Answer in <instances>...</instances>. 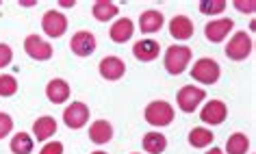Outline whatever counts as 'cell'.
Masks as SVG:
<instances>
[{
    "instance_id": "d4e9b609",
    "label": "cell",
    "mask_w": 256,
    "mask_h": 154,
    "mask_svg": "<svg viewBox=\"0 0 256 154\" xmlns=\"http://www.w3.org/2000/svg\"><path fill=\"white\" fill-rule=\"evenodd\" d=\"M226 7H228L226 0H202V2L198 4L202 16H222L224 11H226Z\"/></svg>"
},
{
    "instance_id": "5bb4252c",
    "label": "cell",
    "mask_w": 256,
    "mask_h": 154,
    "mask_svg": "<svg viewBox=\"0 0 256 154\" xmlns=\"http://www.w3.org/2000/svg\"><path fill=\"white\" fill-rule=\"evenodd\" d=\"M158 52H161V44L154 40H139L135 46H132V54L142 63H150V61L158 59Z\"/></svg>"
},
{
    "instance_id": "4dcf8cb0",
    "label": "cell",
    "mask_w": 256,
    "mask_h": 154,
    "mask_svg": "<svg viewBox=\"0 0 256 154\" xmlns=\"http://www.w3.org/2000/svg\"><path fill=\"white\" fill-rule=\"evenodd\" d=\"M59 7L61 9H74L76 7V0H59Z\"/></svg>"
},
{
    "instance_id": "7c38bea8",
    "label": "cell",
    "mask_w": 256,
    "mask_h": 154,
    "mask_svg": "<svg viewBox=\"0 0 256 154\" xmlns=\"http://www.w3.org/2000/svg\"><path fill=\"white\" fill-rule=\"evenodd\" d=\"M98 72H100V76H102L104 80L115 82V80L124 78V74H126V63L122 61L120 56H104V59L100 61V66H98Z\"/></svg>"
},
{
    "instance_id": "83f0119b",
    "label": "cell",
    "mask_w": 256,
    "mask_h": 154,
    "mask_svg": "<svg viewBox=\"0 0 256 154\" xmlns=\"http://www.w3.org/2000/svg\"><path fill=\"white\" fill-rule=\"evenodd\" d=\"M11 130H14V120H11V115L0 113V139L11 134Z\"/></svg>"
},
{
    "instance_id": "2e32d148",
    "label": "cell",
    "mask_w": 256,
    "mask_h": 154,
    "mask_svg": "<svg viewBox=\"0 0 256 154\" xmlns=\"http://www.w3.org/2000/svg\"><path fill=\"white\" fill-rule=\"evenodd\" d=\"M163 24H165V16L156 9H148L139 16V30L146 33V35L158 33V30L163 28Z\"/></svg>"
},
{
    "instance_id": "7402d4cb",
    "label": "cell",
    "mask_w": 256,
    "mask_h": 154,
    "mask_svg": "<svg viewBox=\"0 0 256 154\" xmlns=\"http://www.w3.org/2000/svg\"><path fill=\"white\" fill-rule=\"evenodd\" d=\"M213 141H215V134H213L210 128L198 126V128H194V130L189 132V146L198 148V150H200V148H208Z\"/></svg>"
},
{
    "instance_id": "8992f818",
    "label": "cell",
    "mask_w": 256,
    "mask_h": 154,
    "mask_svg": "<svg viewBox=\"0 0 256 154\" xmlns=\"http://www.w3.org/2000/svg\"><path fill=\"white\" fill-rule=\"evenodd\" d=\"M42 30L48 37H52V40H59V37H63V33L68 30V18L63 16L61 11L50 9L42 18Z\"/></svg>"
},
{
    "instance_id": "44dd1931",
    "label": "cell",
    "mask_w": 256,
    "mask_h": 154,
    "mask_svg": "<svg viewBox=\"0 0 256 154\" xmlns=\"http://www.w3.org/2000/svg\"><path fill=\"white\" fill-rule=\"evenodd\" d=\"M168 148V137L158 130H152L148 134H144V150L148 154H163Z\"/></svg>"
},
{
    "instance_id": "484cf974",
    "label": "cell",
    "mask_w": 256,
    "mask_h": 154,
    "mask_svg": "<svg viewBox=\"0 0 256 154\" xmlns=\"http://www.w3.org/2000/svg\"><path fill=\"white\" fill-rule=\"evenodd\" d=\"M18 94V80L11 74H0V98H11Z\"/></svg>"
},
{
    "instance_id": "f546056e",
    "label": "cell",
    "mask_w": 256,
    "mask_h": 154,
    "mask_svg": "<svg viewBox=\"0 0 256 154\" xmlns=\"http://www.w3.org/2000/svg\"><path fill=\"white\" fill-rule=\"evenodd\" d=\"M40 154H63V144L61 141H48Z\"/></svg>"
},
{
    "instance_id": "cb8c5ba5",
    "label": "cell",
    "mask_w": 256,
    "mask_h": 154,
    "mask_svg": "<svg viewBox=\"0 0 256 154\" xmlns=\"http://www.w3.org/2000/svg\"><path fill=\"white\" fill-rule=\"evenodd\" d=\"M9 148L14 154H30L35 148V139L28 132H18L16 137H11Z\"/></svg>"
},
{
    "instance_id": "ba28073f",
    "label": "cell",
    "mask_w": 256,
    "mask_h": 154,
    "mask_svg": "<svg viewBox=\"0 0 256 154\" xmlns=\"http://www.w3.org/2000/svg\"><path fill=\"white\" fill-rule=\"evenodd\" d=\"M96 46H98V40L92 30H78L70 40V50L76 56H92L96 52Z\"/></svg>"
},
{
    "instance_id": "ac0fdd59",
    "label": "cell",
    "mask_w": 256,
    "mask_h": 154,
    "mask_svg": "<svg viewBox=\"0 0 256 154\" xmlns=\"http://www.w3.org/2000/svg\"><path fill=\"white\" fill-rule=\"evenodd\" d=\"M113 139V126L106 120H96L89 126V141H94L96 146H104Z\"/></svg>"
},
{
    "instance_id": "4fadbf2b",
    "label": "cell",
    "mask_w": 256,
    "mask_h": 154,
    "mask_svg": "<svg viewBox=\"0 0 256 154\" xmlns=\"http://www.w3.org/2000/svg\"><path fill=\"white\" fill-rule=\"evenodd\" d=\"M132 35H135V24H132L130 18H120V20H115L111 24V30H108V37H111V42H115V44L130 42Z\"/></svg>"
},
{
    "instance_id": "5b68a950",
    "label": "cell",
    "mask_w": 256,
    "mask_h": 154,
    "mask_svg": "<svg viewBox=\"0 0 256 154\" xmlns=\"http://www.w3.org/2000/svg\"><path fill=\"white\" fill-rule=\"evenodd\" d=\"M206 98V92L202 87H196V85H184L180 92L176 96V104L182 113H194L198 111V106L204 102Z\"/></svg>"
},
{
    "instance_id": "ffe728a7",
    "label": "cell",
    "mask_w": 256,
    "mask_h": 154,
    "mask_svg": "<svg viewBox=\"0 0 256 154\" xmlns=\"http://www.w3.org/2000/svg\"><path fill=\"white\" fill-rule=\"evenodd\" d=\"M92 14L98 22H111L120 14V7L115 2H111V0H96L92 7Z\"/></svg>"
},
{
    "instance_id": "d6986e66",
    "label": "cell",
    "mask_w": 256,
    "mask_h": 154,
    "mask_svg": "<svg viewBox=\"0 0 256 154\" xmlns=\"http://www.w3.org/2000/svg\"><path fill=\"white\" fill-rule=\"evenodd\" d=\"M54 132H56V120L52 115H42L33 124V139L37 141H48L50 137H54Z\"/></svg>"
},
{
    "instance_id": "9a60e30c",
    "label": "cell",
    "mask_w": 256,
    "mask_h": 154,
    "mask_svg": "<svg viewBox=\"0 0 256 154\" xmlns=\"http://www.w3.org/2000/svg\"><path fill=\"white\" fill-rule=\"evenodd\" d=\"M194 30H196V26H194V22H191L187 16H174V18H172V22H170V35L174 37V40L187 42V40L194 37Z\"/></svg>"
},
{
    "instance_id": "e0dca14e",
    "label": "cell",
    "mask_w": 256,
    "mask_h": 154,
    "mask_svg": "<svg viewBox=\"0 0 256 154\" xmlns=\"http://www.w3.org/2000/svg\"><path fill=\"white\" fill-rule=\"evenodd\" d=\"M70 94H72V89H70L68 80H63V78H52L46 85V98L52 102V104H63V102H68Z\"/></svg>"
},
{
    "instance_id": "9c48e42d",
    "label": "cell",
    "mask_w": 256,
    "mask_h": 154,
    "mask_svg": "<svg viewBox=\"0 0 256 154\" xmlns=\"http://www.w3.org/2000/svg\"><path fill=\"white\" fill-rule=\"evenodd\" d=\"M24 50H26V54L35 61H48V59H52V52H54L52 46L40 35H28L26 40H24Z\"/></svg>"
},
{
    "instance_id": "1f68e13d",
    "label": "cell",
    "mask_w": 256,
    "mask_h": 154,
    "mask_svg": "<svg viewBox=\"0 0 256 154\" xmlns=\"http://www.w3.org/2000/svg\"><path fill=\"white\" fill-rule=\"evenodd\" d=\"M35 4H37L35 0H22V2H20V7H26V9H28V7H35Z\"/></svg>"
},
{
    "instance_id": "f1b7e54d",
    "label": "cell",
    "mask_w": 256,
    "mask_h": 154,
    "mask_svg": "<svg viewBox=\"0 0 256 154\" xmlns=\"http://www.w3.org/2000/svg\"><path fill=\"white\" fill-rule=\"evenodd\" d=\"M14 61V50L9 44H0V68H7Z\"/></svg>"
},
{
    "instance_id": "836d02e7",
    "label": "cell",
    "mask_w": 256,
    "mask_h": 154,
    "mask_svg": "<svg viewBox=\"0 0 256 154\" xmlns=\"http://www.w3.org/2000/svg\"><path fill=\"white\" fill-rule=\"evenodd\" d=\"M92 154H106V152H102V150H96V152H92Z\"/></svg>"
},
{
    "instance_id": "e575fe53",
    "label": "cell",
    "mask_w": 256,
    "mask_h": 154,
    "mask_svg": "<svg viewBox=\"0 0 256 154\" xmlns=\"http://www.w3.org/2000/svg\"><path fill=\"white\" fill-rule=\"evenodd\" d=\"M132 154H137V152H132Z\"/></svg>"
},
{
    "instance_id": "7a4b0ae2",
    "label": "cell",
    "mask_w": 256,
    "mask_h": 154,
    "mask_svg": "<svg viewBox=\"0 0 256 154\" xmlns=\"http://www.w3.org/2000/svg\"><path fill=\"white\" fill-rule=\"evenodd\" d=\"M144 118H146V122H148L150 126L165 128V126H170L172 122H174V106H172L170 102H165V100H154V102H150V104L146 106Z\"/></svg>"
},
{
    "instance_id": "d6a6232c",
    "label": "cell",
    "mask_w": 256,
    "mask_h": 154,
    "mask_svg": "<svg viewBox=\"0 0 256 154\" xmlns=\"http://www.w3.org/2000/svg\"><path fill=\"white\" fill-rule=\"evenodd\" d=\"M206 154H224V150H222V148H210Z\"/></svg>"
},
{
    "instance_id": "8fae6325",
    "label": "cell",
    "mask_w": 256,
    "mask_h": 154,
    "mask_svg": "<svg viewBox=\"0 0 256 154\" xmlns=\"http://www.w3.org/2000/svg\"><path fill=\"white\" fill-rule=\"evenodd\" d=\"M226 118H228V106H226V102H222V100L206 102L200 111V120L208 126H220L226 122Z\"/></svg>"
},
{
    "instance_id": "3957f363",
    "label": "cell",
    "mask_w": 256,
    "mask_h": 154,
    "mask_svg": "<svg viewBox=\"0 0 256 154\" xmlns=\"http://www.w3.org/2000/svg\"><path fill=\"white\" fill-rule=\"evenodd\" d=\"M254 50V42L252 37H250L246 30H236V33H232V37L228 40L226 44V56L230 61H246L250 54H252Z\"/></svg>"
},
{
    "instance_id": "603a6c76",
    "label": "cell",
    "mask_w": 256,
    "mask_h": 154,
    "mask_svg": "<svg viewBox=\"0 0 256 154\" xmlns=\"http://www.w3.org/2000/svg\"><path fill=\"white\" fill-rule=\"evenodd\" d=\"M250 150V137L246 132H232L226 141V152L228 154H248Z\"/></svg>"
},
{
    "instance_id": "277c9868",
    "label": "cell",
    "mask_w": 256,
    "mask_h": 154,
    "mask_svg": "<svg viewBox=\"0 0 256 154\" xmlns=\"http://www.w3.org/2000/svg\"><path fill=\"white\" fill-rule=\"evenodd\" d=\"M222 76V68L215 59H208V56H202L194 63L191 68V78L202 82V85H215Z\"/></svg>"
},
{
    "instance_id": "52a82bcc",
    "label": "cell",
    "mask_w": 256,
    "mask_h": 154,
    "mask_svg": "<svg viewBox=\"0 0 256 154\" xmlns=\"http://www.w3.org/2000/svg\"><path fill=\"white\" fill-rule=\"evenodd\" d=\"M232 30H234L232 18H217V20H210L206 26H204V35H206V40L210 44H222Z\"/></svg>"
},
{
    "instance_id": "4316f807",
    "label": "cell",
    "mask_w": 256,
    "mask_h": 154,
    "mask_svg": "<svg viewBox=\"0 0 256 154\" xmlns=\"http://www.w3.org/2000/svg\"><path fill=\"white\" fill-rule=\"evenodd\" d=\"M232 7H234L236 11H241V14H246V16H254V11H256V0H234Z\"/></svg>"
},
{
    "instance_id": "30bf717a",
    "label": "cell",
    "mask_w": 256,
    "mask_h": 154,
    "mask_svg": "<svg viewBox=\"0 0 256 154\" xmlns=\"http://www.w3.org/2000/svg\"><path fill=\"white\" fill-rule=\"evenodd\" d=\"M63 122H66L68 128H72V130H78L89 122V106L85 102H72L70 106H66V111H63Z\"/></svg>"
},
{
    "instance_id": "6da1fadb",
    "label": "cell",
    "mask_w": 256,
    "mask_h": 154,
    "mask_svg": "<svg viewBox=\"0 0 256 154\" xmlns=\"http://www.w3.org/2000/svg\"><path fill=\"white\" fill-rule=\"evenodd\" d=\"M191 63V48L189 46H180V44H174L165 50V59L163 66L168 70V74L172 76H180L184 70L189 68Z\"/></svg>"
}]
</instances>
